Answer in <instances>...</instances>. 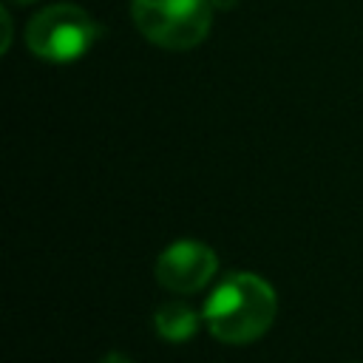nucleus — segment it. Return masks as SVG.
<instances>
[{"instance_id": "nucleus-1", "label": "nucleus", "mask_w": 363, "mask_h": 363, "mask_svg": "<svg viewBox=\"0 0 363 363\" xmlns=\"http://www.w3.org/2000/svg\"><path fill=\"white\" fill-rule=\"evenodd\" d=\"M278 298L269 281L255 272H230L204 303L210 335L230 346L258 340L275 320Z\"/></svg>"}, {"instance_id": "nucleus-2", "label": "nucleus", "mask_w": 363, "mask_h": 363, "mask_svg": "<svg viewBox=\"0 0 363 363\" xmlns=\"http://www.w3.org/2000/svg\"><path fill=\"white\" fill-rule=\"evenodd\" d=\"M213 11V0H130V17L139 34L167 51H187L204 43Z\"/></svg>"}, {"instance_id": "nucleus-3", "label": "nucleus", "mask_w": 363, "mask_h": 363, "mask_svg": "<svg viewBox=\"0 0 363 363\" xmlns=\"http://www.w3.org/2000/svg\"><path fill=\"white\" fill-rule=\"evenodd\" d=\"M99 37L102 26L74 3L48 6L26 26V43L31 54L45 62H77L96 45Z\"/></svg>"}, {"instance_id": "nucleus-4", "label": "nucleus", "mask_w": 363, "mask_h": 363, "mask_svg": "<svg viewBox=\"0 0 363 363\" xmlns=\"http://www.w3.org/2000/svg\"><path fill=\"white\" fill-rule=\"evenodd\" d=\"M218 269V255L201 241H176L156 258V281L176 292L190 295L204 289Z\"/></svg>"}, {"instance_id": "nucleus-5", "label": "nucleus", "mask_w": 363, "mask_h": 363, "mask_svg": "<svg viewBox=\"0 0 363 363\" xmlns=\"http://www.w3.org/2000/svg\"><path fill=\"white\" fill-rule=\"evenodd\" d=\"M153 326L167 343H184L199 332V315L182 301H167L156 309Z\"/></svg>"}, {"instance_id": "nucleus-6", "label": "nucleus", "mask_w": 363, "mask_h": 363, "mask_svg": "<svg viewBox=\"0 0 363 363\" xmlns=\"http://www.w3.org/2000/svg\"><path fill=\"white\" fill-rule=\"evenodd\" d=\"M99 363H133V360H130L128 354H122V352H108Z\"/></svg>"}, {"instance_id": "nucleus-7", "label": "nucleus", "mask_w": 363, "mask_h": 363, "mask_svg": "<svg viewBox=\"0 0 363 363\" xmlns=\"http://www.w3.org/2000/svg\"><path fill=\"white\" fill-rule=\"evenodd\" d=\"M14 3H34V0H14Z\"/></svg>"}]
</instances>
